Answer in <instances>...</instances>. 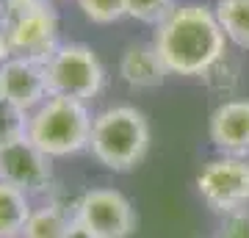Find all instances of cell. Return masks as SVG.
I'll return each mask as SVG.
<instances>
[{
	"label": "cell",
	"mask_w": 249,
	"mask_h": 238,
	"mask_svg": "<svg viewBox=\"0 0 249 238\" xmlns=\"http://www.w3.org/2000/svg\"><path fill=\"white\" fill-rule=\"evenodd\" d=\"M196 191L202 202L219 216L249 208V158L216 155L199 169Z\"/></svg>",
	"instance_id": "obj_6"
},
{
	"label": "cell",
	"mask_w": 249,
	"mask_h": 238,
	"mask_svg": "<svg viewBox=\"0 0 249 238\" xmlns=\"http://www.w3.org/2000/svg\"><path fill=\"white\" fill-rule=\"evenodd\" d=\"M0 180L22 188L28 197H42L53 188V158L28 136L0 144Z\"/></svg>",
	"instance_id": "obj_7"
},
{
	"label": "cell",
	"mask_w": 249,
	"mask_h": 238,
	"mask_svg": "<svg viewBox=\"0 0 249 238\" xmlns=\"http://www.w3.org/2000/svg\"><path fill=\"white\" fill-rule=\"evenodd\" d=\"M150 150V122L136 106H108L94 114L89 152L111 172H130Z\"/></svg>",
	"instance_id": "obj_2"
},
{
	"label": "cell",
	"mask_w": 249,
	"mask_h": 238,
	"mask_svg": "<svg viewBox=\"0 0 249 238\" xmlns=\"http://www.w3.org/2000/svg\"><path fill=\"white\" fill-rule=\"evenodd\" d=\"M208 136H211V144L219 150V155L249 158V100H222L211 111Z\"/></svg>",
	"instance_id": "obj_10"
},
{
	"label": "cell",
	"mask_w": 249,
	"mask_h": 238,
	"mask_svg": "<svg viewBox=\"0 0 249 238\" xmlns=\"http://www.w3.org/2000/svg\"><path fill=\"white\" fill-rule=\"evenodd\" d=\"M152 44L169 75L180 78H202L227 53V36L213 6L205 3H178L169 17L155 25Z\"/></svg>",
	"instance_id": "obj_1"
},
{
	"label": "cell",
	"mask_w": 249,
	"mask_h": 238,
	"mask_svg": "<svg viewBox=\"0 0 249 238\" xmlns=\"http://www.w3.org/2000/svg\"><path fill=\"white\" fill-rule=\"evenodd\" d=\"M91 122H94V114L89 111V103L50 94L42 106L28 114L25 136L53 161L70 158L89 150Z\"/></svg>",
	"instance_id": "obj_3"
},
{
	"label": "cell",
	"mask_w": 249,
	"mask_h": 238,
	"mask_svg": "<svg viewBox=\"0 0 249 238\" xmlns=\"http://www.w3.org/2000/svg\"><path fill=\"white\" fill-rule=\"evenodd\" d=\"M202 83L208 86L211 94H216V97H222V100H232L235 92H238V86H241V61L227 50V53L202 75Z\"/></svg>",
	"instance_id": "obj_15"
},
{
	"label": "cell",
	"mask_w": 249,
	"mask_h": 238,
	"mask_svg": "<svg viewBox=\"0 0 249 238\" xmlns=\"http://www.w3.org/2000/svg\"><path fill=\"white\" fill-rule=\"evenodd\" d=\"M9 58H14V47L9 42V34L0 28V64H6Z\"/></svg>",
	"instance_id": "obj_20"
},
{
	"label": "cell",
	"mask_w": 249,
	"mask_h": 238,
	"mask_svg": "<svg viewBox=\"0 0 249 238\" xmlns=\"http://www.w3.org/2000/svg\"><path fill=\"white\" fill-rule=\"evenodd\" d=\"M78 9L94 25H114L127 17V0H78Z\"/></svg>",
	"instance_id": "obj_16"
},
{
	"label": "cell",
	"mask_w": 249,
	"mask_h": 238,
	"mask_svg": "<svg viewBox=\"0 0 249 238\" xmlns=\"http://www.w3.org/2000/svg\"><path fill=\"white\" fill-rule=\"evenodd\" d=\"M72 219L94 238H130L139 227L133 202L116 188H86L72 202Z\"/></svg>",
	"instance_id": "obj_5"
},
{
	"label": "cell",
	"mask_w": 249,
	"mask_h": 238,
	"mask_svg": "<svg viewBox=\"0 0 249 238\" xmlns=\"http://www.w3.org/2000/svg\"><path fill=\"white\" fill-rule=\"evenodd\" d=\"M45 75L50 94L75 97L91 103L106 89V67L94 47L83 42H61L45 61Z\"/></svg>",
	"instance_id": "obj_4"
},
{
	"label": "cell",
	"mask_w": 249,
	"mask_h": 238,
	"mask_svg": "<svg viewBox=\"0 0 249 238\" xmlns=\"http://www.w3.org/2000/svg\"><path fill=\"white\" fill-rule=\"evenodd\" d=\"M70 224L72 211H67L58 200H47L42 205H34L19 238H64Z\"/></svg>",
	"instance_id": "obj_13"
},
{
	"label": "cell",
	"mask_w": 249,
	"mask_h": 238,
	"mask_svg": "<svg viewBox=\"0 0 249 238\" xmlns=\"http://www.w3.org/2000/svg\"><path fill=\"white\" fill-rule=\"evenodd\" d=\"M25 128H28V114L14 108L11 103L0 100V144L17 139V136H25Z\"/></svg>",
	"instance_id": "obj_18"
},
{
	"label": "cell",
	"mask_w": 249,
	"mask_h": 238,
	"mask_svg": "<svg viewBox=\"0 0 249 238\" xmlns=\"http://www.w3.org/2000/svg\"><path fill=\"white\" fill-rule=\"evenodd\" d=\"M47 97H50V86H47L42 61L14 55L6 64H0V100H6L14 108L31 114Z\"/></svg>",
	"instance_id": "obj_9"
},
{
	"label": "cell",
	"mask_w": 249,
	"mask_h": 238,
	"mask_svg": "<svg viewBox=\"0 0 249 238\" xmlns=\"http://www.w3.org/2000/svg\"><path fill=\"white\" fill-rule=\"evenodd\" d=\"M213 11L227 42L249 50V0H216Z\"/></svg>",
	"instance_id": "obj_14"
},
{
	"label": "cell",
	"mask_w": 249,
	"mask_h": 238,
	"mask_svg": "<svg viewBox=\"0 0 249 238\" xmlns=\"http://www.w3.org/2000/svg\"><path fill=\"white\" fill-rule=\"evenodd\" d=\"M175 6L178 0H127V17L155 28L175 11Z\"/></svg>",
	"instance_id": "obj_17"
},
{
	"label": "cell",
	"mask_w": 249,
	"mask_h": 238,
	"mask_svg": "<svg viewBox=\"0 0 249 238\" xmlns=\"http://www.w3.org/2000/svg\"><path fill=\"white\" fill-rule=\"evenodd\" d=\"M6 17H9V9H6V0H0V28L6 25Z\"/></svg>",
	"instance_id": "obj_22"
},
{
	"label": "cell",
	"mask_w": 249,
	"mask_h": 238,
	"mask_svg": "<svg viewBox=\"0 0 249 238\" xmlns=\"http://www.w3.org/2000/svg\"><path fill=\"white\" fill-rule=\"evenodd\" d=\"M34 211V197L22 188L0 180V238H19L28 216Z\"/></svg>",
	"instance_id": "obj_12"
},
{
	"label": "cell",
	"mask_w": 249,
	"mask_h": 238,
	"mask_svg": "<svg viewBox=\"0 0 249 238\" xmlns=\"http://www.w3.org/2000/svg\"><path fill=\"white\" fill-rule=\"evenodd\" d=\"M3 31L9 34L14 55L34 58V61H42V64L61 44L58 42V14H55V6H45V9H36V11L6 19Z\"/></svg>",
	"instance_id": "obj_8"
},
{
	"label": "cell",
	"mask_w": 249,
	"mask_h": 238,
	"mask_svg": "<svg viewBox=\"0 0 249 238\" xmlns=\"http://www.w3.org/2000/svg\"><path fill=\"white\" fill-rule=\"evenodd\" d=\"M64 238H94V236H91V233H89L86 227H80L78 221L72 219V224L67 227V233H64Z\"/></svg>",
	"instance_id": "obj_21"
},
{
	"label": "cell",
	"mask_w": 249,
	"mask_h": 238,
	"mask_svg": "<svg viewBox=\"0 0 249 238\" xmlns=\"http://www.w3.org/2000/svg\"><path fill=\"white\" fill-rule=\"evenodd\" d=\"M213 238H249V208H238L219 219Z\"/></svg>",
	"instance_id": "obj_19"
},
{
	"label": "cell",
	"mask_w": 249,
	"mask_h": 238,
	"mask_svg": "<svg viewBox=\"0 0 249 238\" xmlns=\"http://www.w3.org/2000/svg\"><path fill=\"white\" fill-rule=\"evenodd\" d=\"M166 75L169 70L152 42L127 44L124 53L119 55V78L130 89H158L166 80Z\"/></svg>",
	"instance_id": "obj_11"
}]
</instances>
